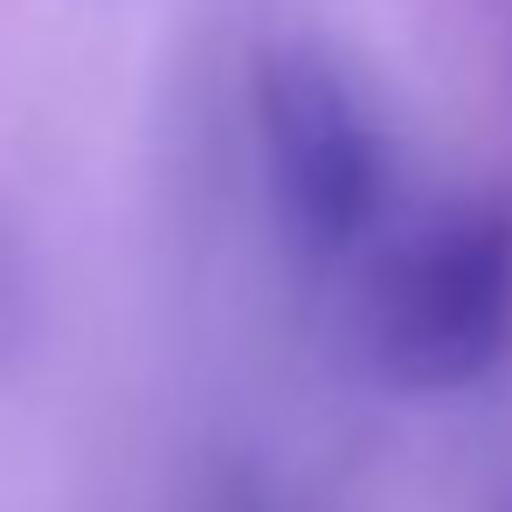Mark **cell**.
Listing matches in <instances>:
<instances>
[{
	"label": "cell",
	"mask_w": 512,
	"mask_h": 512,
	"mask_svg": "<svg viewBox=\"0 0 512 512\" xmlns=\"http://www.w3.org/2000/svg\"><path fill=\"white\" fill-rule=\"evenodd\" d=\"M256 153L277 229L305 256H346L381 215V132L367 97L312 42H277L256 63Z\"/></svg>",
	"instance_id": "7a4b0ae2"
},
{
	"label": "cell",
	"mask_w": 512,
	"mask_h": 512,
	"mask_svg": "<svg viewBox=\"0 0 512 512\" xmlns=\"http://www.w3.org/2000/svg\"><path fill=\"white\" fill-rule=\"evenodd\" d=\"M208 512H291L270 485H256V478H229L222 492H215V506Z\"/></svg>",
	"instance_id": "3957f363"
},
{
	"label": "cell",
	"mask_w": 512,
	"mask_h": 512,
	"mask_svg": "<svg viewBox=\"0 0 512 512\" xmlns=\"http://www.w3.org/2000/svg\"><path fill=\"white\" fill-rule=\"evenodd\" d=\"M512 333V208L450 201L402 229L360 284V353L395 395H457Z\"/></svg>",
	"instance_id": "6da1fadb"
}]
</instances>
